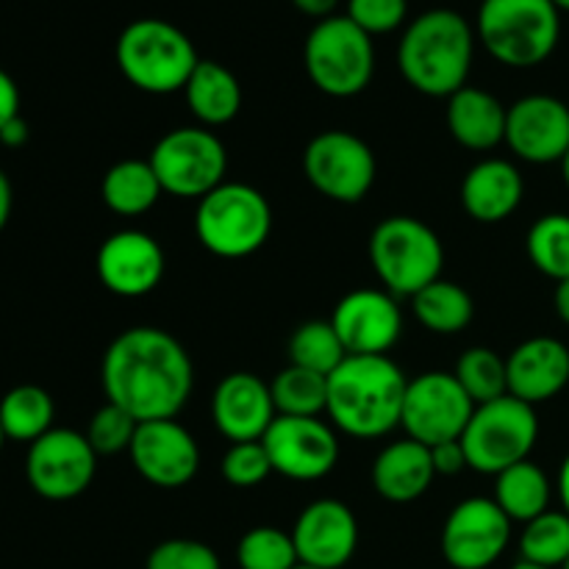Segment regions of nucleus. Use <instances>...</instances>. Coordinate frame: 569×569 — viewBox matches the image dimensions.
I'll list each match as a JSON object with an SVG mask.
<instances>
[{
  "instance_id": "nucleus-1",
  "label": "nucleus",
  "mask_w": 569,
  "mask_h": 569,
  "mask_svg": "<svg viewBox=\"0 0 569 569\" xmlns=\"http://www.w3.org/2000/svg\"><path fill=\"white\" fill-rule=\"evenodd\" d=\"M100 381L106 400L137 422L176 420L192 395L194 367L172 333L139 326L106 348Z\"/></svg>"
},
{
  "instance_id": "nucleus-2",
  "label": "nucleus",
  "mask_w": 569,
  "mask_h": 569,
  "mask_svg": "<svg viewBox=\"0 0 569 569\" xmlns=\"http://www.w3.org/2000/svg\"><path fill=\"white\" fill-rule=\"evenodd\" d=\"M406 387L403 370L389 356H348L328 376L326 411L348 437H387L400 426Z\"/></svg>"
},
{
  "instance_id": "nucleus-3",
  "label": "nucleus",
  "mask_w": 569,
  "mask_h": 569,
  "mask_svg": "<svg viewBox=\"0 0 569 569\" xmlns=\"http://www.w3.org/2000/svg\"><path fill=\"white\" fill-rule=\"evenodd\" d=\"M476 56V28L453 9H431L400 37L398 64L409 87L428 98H450L467 87Z\"/></svg>"
},
{
  "instance_id": "nucleus-4",
  "label": "nucleus",
  "mask_w": 569,
  "mask_h": 569,
  "mask_svg": "<svg viewBox=\"0 0 569 569\" xmlns=\"http://www.w3.org/2000/svg\"><path fill=\"white\" fill-rule=\"evenodd\" d=\"M476 37L495 61L528 70L553 56L561 37V11L550 0H483Z\"/></svg>"
},
{
  "instance_id": "nucleus-5",
  "label": "nucleus",
  "mask_w": 569,
  "mask_h": 569,
  "mask_svg": "<svg viewBox=\"0 0 569 569\" xmlns=\"http://www.w3.org/2000/svg\"><path fill=\"white\" fill-rule=\"evenodd\" d=\"M198 61L192 39L178 26L156 17L128 22L117 39V67L139 92H183Z\"/></svg>"
},
{
  "instance_id": "nucleus-6",
  "label": "nucleus",
  "mask_w": 569,
  "mask_h": 569,
  "mask_svg": "<svg viewBox=\"0 0 569 569\" xmlns=\"http://www.w3.org/2000/svg\"><path fill=\"white\" fill-rule=\"evenodd\" d=\"M370 264L389 295L415 298L442 278V239L417 217H387L370 237Z\"/></svg>"
},
{
  "instance_id": "nucleus-7",
  "label": "nucleus",
  "mask_w": 569,
  "mask_h": 569,
  "mask_svg": "<svg viewBox=\"0 0 569 569\" xmlns=\"http://www.w3.org/2000/svg\"><path fill=\"white\" fill-rule=\"evenodd\" d=\"M272 231L270 200L250 183H220L200 198L194 233L209 253L220 259H244L264 248Z\"/></svg>"
},
{
  "instance_id": "nucleus-8",
  "label": "nucleus",
  "mask_w": 569,
  "mask_h": 569,
  "mask_svg": "<svg viewBox=\"0 0 569 569\" xmlns=\"http://www.w3.org/2000/svg\"><path fill=\"white\" fill-rule=\"evenodd\" d=\"M303 64L311 83L331 98L365 92L376 72V48L348 14L320 20L306 37Z\"/></svg>"
},
{
  "instance_id": "nucleus-9",
  "label": "nucleus",
  "mask_w": 569,
  "mask_h": 569,
  "mask_svg": "<svg viewBox=\"0 0 569 569\" xmlns=\"http://www.w3.org/2000/svg\"><path fill=\"white\" fill-rule=\"evenodd\" d=\"M539 439L537 409L503 395L492 403L476 406L467 431L461 433L467 465L483 476H500L531 456Z\"/></svg>"
},
{
  "instance_id": "nucleus-10",
  "label": "nucleus",
  "mask_w": 569,
  "mask_h": 569,
  "mask_svg": "<svg viewBox=\"0 0 569 569\" xmlns=\"http://www.w3.org/2000/svg\"><path fill=\"white\" fill-rule=\"evenodd\" d=\"M150 167L161 189L176 198H206L226 183V144L209 128H176L150 150Z\"/></svg>"
},
{
  "instance_id": "nucleus-11",
  "label": "nucleus",
  "mask_w": 569,
  "mask_h": 569,
  "mask_svg": "<svg viewBox=\"0 0 569 569\" xmlns=\"http://www.w3.org/2000/svg\"><path fill=\"white\" fill-rule=\"evenodd\" d=\"M476 403L465 392L453 372H426L406 387L400 426L409 439L437 448L442 442H456L467 431Z\"/></svg>"
},
{
  "instance_id": "nucleus-12",
  "label": "nucleus",
  "mask_w": 569,
  "mask_h": 569,
  "mask_svg": "<svg viewBox=\"0 0 569 569\" xmlns=\"http://www.w3.org/2000/svg\"><path fill=\"white\" fill-rule=\"evenodd\" d=\"M370 144L348 131H322L306 144L303 172L311 187L337 203H359L376 183Z\"/></svg>"
},
{
  "instance_id": "nucleus-13",
  "label": "nucleus",
  "mask_w": 569,
  "mask_h": 569,
  "mask_svg": "<svg viewBox=\"0 0 569 569\" xmlns=\"http://www.w3.org/2000/svg\"><path fill=\"white\" fill-rule=\"evenodd\" d=\"M98 453L87 433L72 428H50L44 437L28 445L26 478L33 492L44 500H72L92 487Z\"/></svg>"
},
{
  "instance_id": "nucleus-14",
  "label": "nucleus",
  "mask_w": 569,
  "mask_h": 569,
  "mask_svg": "<svg viewBox=\"0 0 569 569\" xmlns=\"http://www.w3.org/2000/svg\"><path fill=\"white\" fill-rule=\"evenodd\" d=\"M272 472L292 481H320L337 467L339 439L320 417L278 415L264 439Z\"/></svg>"
},
{
  "instance_id": "nucleus-15",
  "label": "nucleus",
  "mask_w": 569,
  "mask_h": 569,
  "mask_svg": "<svg viewBox=\"0 0 569 569\" xmlns=\"http://www.w3.org/2000/svg\"><path fill=\"white\" fill-rule=\"evenodd\" d=\"M509 542L511 520L489 498L461 500L442 528V556L453 569H489Z\"/></svg>"
},
{
  "instance_id": "nucleus-16",
  "label": "nucleus",
  "mask_w": 569,
  "mask_h": 569,
  "mask_svg": "<svg viewBox=\"0 0 569 569\" xmlns=\"http://www.w3.org/2000/svg\"><path fill=\"white\" fill-rule=\"evenodd\" d=\"M128 453L139 476L159 489L187 487L200 470L198 442L176 420L139 422Z\"/></svg>"
},
{
  "instance_id": "nucleus-17",
  "label": "nucleus",
  "mask_w": 569,
  "mask_h": 569,
  "mask_svg": "<svg viewBox=\"0 0 569 569\" xmlns=\"http://www.w3.org/2000/svg\"><path fill=\"white\" fill-rule=\"evenodd\" d=\"M506 144L531 164H556L569 150V106L553 94H526L509 106Z\"/></svg>"
},
{
  "instance_id": "nucleus-18",
  "label": "nucleus",
  "mask_w": 569,
  "mask_h": 569,
  "mask_svg": "<svg viewBox=\"0 0 569 569\" xmlns=\"http://www.w3.org/2000/svg\"><path fill=\"white\" fill-rule=\"evenodd\" d=\"M331 326L348 356H387L403 331V315L395 295L381 289H356L339 300Z\"/></svg>"
},
{
  "instance_id": "nucleus-19",
  "label": "nucleus",
  "mask_w": 569,
  "mask_h": 569,
  "mask_svg": "<svg viewBox=\"0 0 569 569\" xmlns=\"http://www.w3.org/2000/svg\"><path fill=\"white\" fill-rule=\"evenodd\" d=\"M292 542L300 565L342 569L359 548V522L342 500H315L300 511L292 528Z\"/></svg>"
},
{
  "instance_id": "nucleus-20",
  "label": "nucleus",
  "mask_w": 569,
  "mask_h": 569,
  "mask_svg": "<svg viewBox=\"0 0 569 569\" xmlns=\"http://www.w3.org/2000/svg\"><path fill=\"white\" fill-rule=\"evenodd\" d=\"M98 278L120 298H144L164 278V250L144 231H117L100 244Z\"/></svg>"
},
{
  "instance_id": "nucleus-21",
  "label": "nucleus",
  "mask_w": 569,
  "mask_h": 569,
  "mask_svg": "<svg viewBox=\"0 0 569 569\" xmlns=\"http://www.w3.org/2000/svg\"><path fill=\"white\" fill-rule=\"evenodd\" d=\"M276 417L270 383L253 372H231L211 395V420L233 445L261 442Z\"/></svg>"
},
{
  "instance_id": "nucleus-22",
  "label": "nucleus",
  "mask_w": 569,
  "mask_h": 569,
  "mask_svg": "<svg viewBox=\"0 0 569 569\" xmlns=\"http://www.w3.org/2000/svg\"><path fill=\"white\" fill-rule=\"evenodd\" d=\"M506 372L511 398L528 406L548 403L569 383V348L553 337L526 339L506 359Z\"/></svg>"
},
{
  "instance_id": "nucleus-23",
  "label": "nucleus",
  "mask_w": 569,
  "mask_h": 569,
  "mask_svg": "<svg viewBox=\"0 0 569 569\" xmlns=\"http://www.w3.org/2000/svg\"><path fill=\"white\" fill-rule=\"evenodd\" d=\"M522 183L520 170L506 159H487L478 161L461 183V206L467 214L478 222H495L509 220L522 203Z\"/></svg>"
},
{
  "instance_id": "nucleus-24",
  "label": "nucleus",
  "mask_w": 569,
  "mask_h": 569,
  "mask_svg": "<svg viewBox=\"0 0 569 569\" xmlns=\"http://www.w3.org/2000/svg\"><path fill=\"white\" fill-rule=\"evenodd\" d=\"M437 478L431 448L415 439L387 445L372 465V487L389 503H411L422 498Z\"/></svg>"
},
{
  "instance_id": "nucleus-25",
  "label": "nucleus",
  "mask_w": 569,
  "mask_h": 569,
  "mask_svg": "<svg viewBox=\"0 0 569 569\" xmlns=\"http://www.w3.org/2000/svg\"><path fill=\"white\" fill-rule=\"evenodd\" d=\"M506 117L509 109L476 87H461L448 98V128L459 144L470 150H492L506 142Z\"/></svg>"
},
{
  "instance_id": "nucleus-26",
  "label": "nucleus",
  "mask_w": 569,
  "mask_h": 569,
  "mask_svg": "<svg viewBox=\"0 0 569 569\" xmlns=\"http://www.w3.org/2000/svg\"><path fill=\"white\" fill-rule=\"evenodd\" d=\"M189 111L206 128H217L231 122L242 109V87L239 78L220 61L200 59L194 72L183 87Z\"/></svg>"
},
{
  "instance_id": "nucleus-27",
  "label": "nucleus",
  "mask_w": 569,
  "mask_h": 569,
  "mask_svg": "<svg viewBox=\"0 0 569 569\" xmlns=\"http://www.w3.org/2000/svg\"><path fill=\"white\" fill-rule=\"evenodd\" d=\"M495 483V503L506 511L511 522H531L533 517L545 515L550 509V498H553V483H550L548 472L531 459L520 461V465L503 470Z\"/></svg>"
},
{
  "instance_id": "nucleus-28",
  "label": "nucleus",
  "mask_w": 569,
  "mask_h": 569,
  "mask_svg": "<svg viewBox=\"0 0 569 569\" xmlns=\"http://www.w3.org/2000/svg\"><path fill=\"white\" fill-rule=\"evenodd\" d=\"M161 183L148 159L117 161L100 183V198L114 214L139 217L153 209L161 198Z\"/></svg>"
},
{
  "instance_id": "nucleus-29",
  "label": "nucleus",
  "mask_w": 569,
  "mask_h": 569,
  "mask_svg": "<svg viewBox=\"0 0 569 569\" xmlns=\"http://www.w3.org/2000/svg\"><path fill=\"white\" fill-rule=\"evenodd\" d=\"M53 398L33 383L9 389L0 400V426H3L6 439H14V442H37L53 428Z\"/></svg>"
},
{
  "instance_id": "nucleus-30",
  "label": "nucleus",
  "mask_w": 569,
  "mask_h": 569,
  "mask_svg": "<svg viewBox=\"0 0 569 569\" xmlns=\"http://www.w3.org/2000/svg\"><path fill=\"white\" fill-rule=\"evenodd\" d=\"M415 303V317L433 333H442V337H453V333L465 331L472 322L476 315V306H472L470 292L465 287L453 281H433L431 287H426L422 292H417L411 298Z\"/></svg>"
},
{
  "instance_id": "nucleus-31",
  "label": "nucleus",
  "mask_w": 569,
  "mask_h": 569,
  "mask_svg": "<svg viewBox=\"0 0 569 569\" xmlns=\"http://www.w3.org/2000/svg\"><path fill=\"white\" fill-rule=\"evenodd\" d=\"M270 392L278 415L320 417L328 406V376L289 365L272 378Z\"/></svg>"
},
{
  "instance_id": "nucleus-32",
  "label": "nucleus",
  "mask_w": 569,
  "mask_h": 569,
  "mask_svg": "<svg viewBox=\"0 0 569 569\" xmlns=\"http://www.w3.org/2000/svg\"><path fill=\"white\" fill-rule=\"evenodd\" d=\"M520 561L528 565L565 569L569 561V515L565 509H548L526 522L520 533Z\"/></svg>"
},
{
  "instance_id": "nucleus-33",
  "label": "nucleus",
  "mask_w": 569,
  "mask_h": 569,
  "mask_svg": "<svg viewBox=\"0 0 569 569\" xmlns=\"http://www.w3.org/2000/svg\"><path fill=\"white\" fill-rule=\"evenodd\" d=\"M348 359L342 339L333 331L331 322L311 320L303 322L289 339V365L306 367L320 376H331Z\"/></svg>"
},
{
  "instance_id": "nucleus-34",
  "label": "nucleus",
  "mask_w": 569,
  "mask_h": 569,
  "mask_svg": "<svg viewBox=\"0 0 569 569\" xmlns=\"http://www.w3.org/2000/svg\"><path fill=\"white\" fill-rule=\"evenodd\" d=\"M456 381L465 387L476 406L492 403V400L509 395V372L506 359H500L492 348H470L456 361Z\"/></svg>"
},
{
  "instance_id": "nucleus-35",
  "label": "nucleus",
  "mask_w": 569,
  "mask_h": 569,
  "mask_svg": "<svg viewBox=\"0 0 569 569\" xmlns=\"http://www.w3.org/2000/svg\"><path fill=\"white\" fill-rule=\"evenodd\" d=\"M528 256L542 276L556 283L569 278V214H545L531 226L526 239Z\"/></svg>"
},
{
  "instance_id": "nucleus-36",
  "label": "nucleus",
  "mask_w": 569,
  "mask_h": 569,
  "mask_svg": "<svg viewBox=\"0 0 569 569\" xmlns=\"http://www.w3.org/2000/svg\"><path fill=\"white\" fill-rule=\"evenodd\" d=\"M237 561L242 569H295L300 565L292 533L272 526L250 528L239 539Z\"/></svg>"
},
{
  "instance_id": "nucleus-37",
  "label": "nucleus",
  "mask_w": 569,
  "mask_h": 569,
  "mask_svg": "<svg viewBox=\"0 0 569 569\" xmlns=\"http://www.w3.org/2000/svg\"><path fill=\"white\" fill-rule=\"evenodd\" d=\"M137 428L139 422L126 409L106 400L103 409L94 411V417L89 420L87 439L98 456H114L131 448Z\"/></svg>"
},
{
  "instance_id": "nucleus-38",
  "label": "nucleus",
  "mask_w": 569,
  "mask_h": 569,
  "mask_svg": "<svg viewBox=\"0 0 569 569\" xmlns=\"http://www.w3.org/2000/svg\"><path fill=\"white\" fill-rule=\"evenodd\" d=\"M270 472H272L270 456H267L264 445L261 442L231 445L226 459H222V478H226L231 487H239V489L259 487Z\"/></svg>"
},
{
  "instance_id": "nucleus-39",
  "label": "nucleus",
  "mask_w": 569,
  "mask_h": 569,
  "mask_svg": "<svg viewBox=\"0 0 569 569\" xmlns=\"http://www.w3.org/2000/svg\"><path fill=\"white\" fill-rule=\"evenodd\" d=\"M144 569H222L214 550L194 539H167L150 550Z\"/></svg>"
},
{
  "instance_id": "nucleus-40",
  "label": "nucleus",
  "mask_w": 569,
  "mask_h": 569,
  "mask_svg": "<svg viewBox=\"0 0 569 569\" xmlns=\"http://www.w3.org/2000/svg\"><path fill=\"white\" fill-rule=\"evenodd\" d=\"M409 14V0H348V17L370 37L398 31Z\"/></svg>"
},
{
  "instance_id": "nucleus-41",
  "label": "nucleus",
  "mask_w": 569,
  "mask_h": 569,
  "mask_svg": "<svg viewBox=\"0 0 569 569\" xmlns=\"http://www.w3.org/2000/svg\"><path fill=\"white\" fill-rule=\"evenodd\" d=\"M431 459H433V470L437 476H459L467 465V453H465V445L461 439L456 442H442L437 448H431Z\"/></svg>"
},
{
  "instance_id": "nucleus-42",
  "label": "nucleus",
  "mask_w": 569,
  "mask_h": 569,
  "mask_svg": "<svg viewBox=\"0 0 569 569\" xmlns=\"http://www.w3.org/2000/svg\"><path fill=\"white\" fill-rule=\"evenodd\" d=\"M14 117H20V89H17L14 78L0 67V128Z\"/></svg>"
},
{
  "instance_id": "nucleus-43",
  "label": "nucleus",
  "mask_w": 569,
  "mask_h": 569,
  "mask_svg": "<svg viewBox=\"0 0 569 569\" xmlns=\"http://www.w3.org/2000/svg\"><path fill=\"white\" fill-rule=\"evenodd\" d=\"M292 3L300 14L315 17V20L320 22V20H328V17H333L339 0H292Z\"/></svg>"
},
{
  "instance_id": "nucleus-44",
  "label": "nucleus",
  "mask_w": 569,
  "mask_h": 569,
  "mask_svg": "<svg viewBox=\"0 0 569 569\" xmlns=\"http://www.w3.org/2000/svg\"><path fill=\"white\" fill-rule=\"evenodd\" d=\"M26 142H28V122L22 120V117H14V120H9L3 128H0V144H6V148H22Z\"/></svg>"
},
{
  "instance_id": "nucleus-45",
  "label": "nucleus",
  "mask_w": 569,
  "mask_h": 569,
  "mask_svg": "<svg viewBox=\"0 0 569 569\" xmlns=\"http://www.w3.org/2000/svg\"><path fill=\"white\" fill-rule=\"evenodd\" d=\"M11 206H14V192H11V181L3 170H0V231L9 226Z\"/></svg>"
},
{
  "instance_id": "nucleus-46",
  "label": "nucleus",
  "mask_w": 569,
  "mask_h": 569,
  "mask_svg": "<svg viewBox=\"0 0 569 569\" xmlns=\"http://www.w3.org/2000/svg\"><path fill=\"white\" fill-rule=\"evenodd\" d=\"M553 306H556V315H559V320L567 322V326H569V278H567V281L556 283Z\"/></svg>"
},
{
  "instance_id": "nucleus-47",
  "label": "nucleus",
  "mask_w": 569,
  "mask_h": 569,
  "mask_svg": "<svg viewBox=\"0 0 569 569\" xmlns=\"http://www.w3.org/2000/svg\"><path fill=\"white\" fill-rule=\"evenodd\" d=\"M556 487H559L561 509H565L567 515H569V456L565 459V465H561V470H559V483H556Z\"/></svg>"
},
{
  "instance_id": "nucleus-48",
  "label": "nucleus",
  "mask_w": 569,
  "mask_h": 569,
  "mask_svg": "<svg viewBox=\"0 0 569 569\" xmlns=\"http://www.w3.org/2000/svg\"><path fill=\"white\" fill-rule=\"evenodd\" d=\"M561 176H565V183H567V189H569V150H567L565 159H561Z\"/></svg>"
},
{
  "instance_id": "nucleus-49",
  "label": "nucleus",
  "mask_w": 569,
  "mask_h": 569,
  "mask_svg": "<svg viewBox=\"0 0 569 569\" xmlns=\"http://www.w3.org/2000/svg\"><path fill=\"white\" fill-rule=\"evenodd\" d=\"M550 3H553L559 11H567L569 14V0H550Z\"/></svg>"
},
{
  "instance_id": "nucleus-50",
  "label": "nucleus",
  "mask_w": 569,
  "mask_h": 569,
  "mask_svg": "<svg viewBox=\"0 0 569 569\" xmlns=\"http://www.w3.org/2000/svg\"><path fill=\"white\" fill-rule=\"evenodd\" d=\"M511 569H548V567H537V565H528V561H517Z\"/></svg>"
},
{
  "instance_id": "nucleus-51",
  "label": "nucleus",
  "mask_w": 569,
  "mask_h": 569,
  "mask_svg": "<svg viewBox=\"0 0 569 569\" xmlns=\"http://www.w3.org/2000/svg\"><path fill=\"white\" fill-rule=\"evenodd\" d=\"M3 445H6V431H3V426H0V450H3Z\"/></svg>"
},
{
  "instance_id": "nucleus-52",
  "label": "nucleus",
  "mask_w": 569,
  "mask_h": 569,
  "mask_svg": "<svg viewBox=\"0 0 569 569\" xmlns=\"http://www.w3.org/2000/svg\"><path fill=\"white\" fill-rule=\"evenodd\" d=\"M295 569H315V567H306V565H298Z\"/></svg>"
},
{
  "instance_id": "nucleus-53",
  "label": "nucleus",
  "mask_w": 569,
  "mask_h": 569,
  "mask_svg": "<svg viewBox=\"0 0 569 569\" xmlns=\"http://www.w3.org/2000/svg\"><path fill=\"white\" fill-rule=\"evenodd\" d=\"M565 569H569V561H567V565H565Z\"/></svg>"
}]
</instances>
